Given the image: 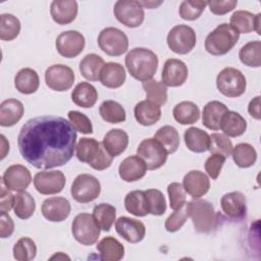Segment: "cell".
Instances as JSON below:
<instances>
[{"label":"cell","instance_id":"obj_1","mask_svg":"<svg viewBox=\"0 0 261 261\" xmlns=\"http://www.w3.org/2000/svg\"><path fill=\"white\" fill-rule=\"evenodd\" d=\"M76 129L61 116L42 115L29 119L20 128L17 146L22 158L38 169L66 164L73 156Z\"/></svg>","mask_w":261,"mask_h":261},{"label":"cell","instance_id":"obj_2","mask_svg":"<svg viewBox=\"0 0 261 261\" xmlns=\"http://www.w3.org/2000/svg\"><path fill=\"white\" fill-rule=\"evenodd\" d=\"M125 66L134 79L145 83L156 73L158 57L150 49L134 48L125 56Z\"/></svg>","mask_w":261,"mask_h":261},{"label":"cell","instance_id":"obj_3","mask_svg":"<svg viewBox=\"0 0 261 261\" xmlns=\"http://www.w3.org/2000/svg\"><path fill=\"white\" fill-rule=\"evenodd\" d=\"M75 149L77 159L96 170H104L112 163L113 157L105 150L103 144L94 138L80 139Z\"/></svg>","mask_w":261,"mask_h":261},{"label":"cell","instance_id":"obj_4","mask_svg":"<svg viewBox=\"0 0 261 261\" xmlns=\"http://www.w3.org/2000/svg\"><path fill=\"white\" fill-rule=\"evenodd\" d=\"M240 34L228 23L217 25L205 40L206 51L214 56L224 55L238 43Z\"/></svg>","mask_w":261,"mask_h":261},{"label":"cell","instance_id":"obj_5","mask_svg":"<svg viewBox=\"0 0 261 261\" xmlns=\"http://www.w3.org/2000/svg\"><path fill=\"white\" fill-rule=\"evenodd\" d=\"M188 215L198 232L208 233L217 225V215L213 205L206 200L194 199L187 203Z\"/></svg>","mask_w":261,"mask_h":261},{"label":"cell","instance_id":"obj_6","mask_svg":"<svg viewBox=\"0 0 261 261\" xmlns=\"http://www.w3.org/2000/svg\"><path fill=\"white\" fill-rule=\"evenodd\" d=\"M100 226L93 214L80 213L71 223V233L76 242L84 246L94 245L100 237Z\"/></svg>","mask_w":261,"mask_h":261},{"label":"cell","instance_id":"obj_7","mask_svg":"<svg viewBox=\"0 0 261 261\" xmlns=\"http://www.w3.org/2000/svg\"><path fill=\"white\" fill-rule=\"evenodd\" d=\"M216 86L222 95L236 98L245 93L247 81L241 70L234 67H225L217 74Z\"/></svg>","mask_w":261,"mask_h":261},{"label":"cell","instance_id":"obj_8","mask_svg":"<svg viewBox=\"0 0 261 261\" xmlns=\"http://www.w3.org/2000/svg\"><path fill=\"white\" fill-rule=\"evenodd\" d=\"M100 49L109 56H120L127 51V36L119 29L108 27L102 30L98 36Z\"/></svg>","mask_w":261,"mask_h":261},{"label":"cell","instance_id":"obj_9","mask_svg":"<svg viewBox=\"0 0 261 261\" xmlns=\"http://www.w3.org/2000/svg\"><path fill=\"white\" fill-rule=\"evenodd\" d=\"M137 154L144 160L149 170H155L163 166L168 156L163 145L154 138L143 140L137 148Z\"/></svg>","mask_w":261,"mask_h":261},{"label":"cell","instance_id":"obj_10","mask_svg":"<svg viewBox=\"0 0 261 261\" xmlns=\"http://www.w3.org/2000/svg\"><path fill=\"white\" fill-rule=\"evenodd\" d=\"M101 193L100 181L91 174H79L70 188L71 197L79 203H89L96 200Z\"/></svg>","mask_w":261,"mask_h":261},{"label":"cell","instance_id":"obj_11","mask_svg":"<svg viewBox=\"0 0 261 261\" xmlns=\"http://www.w3.org/2000/svg\"><path fill=\"white\" fill-rule=\"evenodd\" d=\"M197 37L193 28L186 24L173 27L167 35V45L169 49L179 55L188 54L196 45Z\"/></svg>","mask_w":261,"mask_h":261},{"label":"cell","instance_id":"obj_12","mask_svg":"<svg viewBox=\"0 0 261 261\" xmlns=\"http://www.w3.org/2000/svg\"><path fill=\"white\" fill-rule=\"evenodd\" d=\"M113 13L116 19L127 28L140 27L145 17L144 7L136 0H118L114 4Z\"/></svg>","mask_w":261,"mask_h":261},{"label":"cell","instance_id":"obj_13","mask_svg":"<svg viewBox=\"0 0 261 261\" xmlns=\"http://www.w3.org/2000/svg\"><path fill=\"white\" fill-rule=\"evenodd\" d=\"M75 80L73 70L64 64H53L45 71V83L47 87L56 92L69 90Z\"/></svg>","mask_w":261,"mask_h":261},{"label":"cell","instance_id":"obj_14","mask_svg":"<svg viewBox=\"0 0 261 261\" xmlns=\"http://www.w3.org/2000/svg\"><path fill=\"white\" fill-rule=\"evenodd\" d=\"M66 179L65 175L60 170L39 171L34 177V186L42 195H54L60 193Z\"/></svg>","mask_w":261,"mask_h":261},{"label":"cell","instance_id":"obj_15","mask_svg":"<svg viewBox=\"0 0 261 261\" xmlns=\"http://www.w3.org/2000/svg\"><path fill=\"white\" fill-rule=\"evenodd\" d=\"M85 37L77 31L61 33L55 42L57 52L65 58H73L82 53L85 48Z\"/></svg>","mask_w":261,"mask_h":261},{"label":"cell","instance_id":"obj_16","mask_svg":"<svg viewBox=\"0 0 261 261\" xmlns=\"http://www.w3.org/2000/svg\"><path fill=\"white\" fill-rule=\"evenodd\" d=\"M31 181L32 174L30 170L21 164L10 165L2 176L3 185L13 192L25 191Z\"/></svg>","mask_w":261,"mask_h":261},{"label":"cell","instance_id":"obj_17","mask_svg":"<svg viewBox=\"0 0 261 261\" xmlns=\"http://www.w3.org/2000/svg\"><path fill=\"white\" fill-rule=\"evenodd\" d=\"M188 74L189 70L184 61L176 58H169L163 65L161 80L167 87H179L185 84Z\"/></svg>","mask_w":261,"mask_h":261},{"label":"cell","instance_id":"obj_18","mask_svg":"<svg viewBox=\"0 0 261 261\" xmlns=\"http://www.w3.org/2000/svg\"><path fill=\"white\" fill-rule=\"evenodd\" d=\"M115 230L126 242L132 244L141 242L146 234V226L142 221L126 216L116 219Z\"/></svg>","mask_w":261,"mask_h":261},{"label":"cell","instance_id":"obj_19","mask_svg":"<svg viewBox=\"0 0 261 261\" xmlns=\"http://www.w3.org/2000/svg\"><path fill=\"white\" fill-rule=\"evenodd\" d=\"M70 203L63 197H51L46 199L41 207L43 216L52 222L65 220L70 214Z\"/></svg>","mask_w":261,"mask_h":261},{"label":"cell","instance_id":"obj_20","mask_svg":"<svg viewBox=\"0 0 261 261\" xmlns=\"http://www.w3.org/2000/svg\"><path fill=\"white\" fill-rule=\"evenodd\" d=\"M220 205L225 215L231 219L240 220L246 215L247 200L245 195L239 191L223 195L220 199Z\"/></svg>","mask_w":261,"mask_h":261},{"label":"cell","instance_id":"obj_21","mask_svg":"<svg viewBox=\"0 0 261 261\" xmlns=\"http://www.w3.org/2000/svg\"><path fill=\"white\" fill-rule=\"evenodd\" d=\"M261 14H253L247 10H237L232 13L229 19V24L239 34H248L255 31L260 35Z\"/></svg>","mask_w":261,"mask_h":261},{"label":"cell","instance_id":"obj_22","mask_svg":"<svg viewBox=\"0 0 261 261\" xmlns=\"http://www.w3.org/2000/svg\"><path fill=\"white\" fill-rule=\"evenodd\" d=\"M147 172V166L144 160L138 156H128L121 161L118 167L119 176L127 182L137 181L145 176Z\"/></svg>","mask_w":261,"mask_h":261},{"label":"cell","instance_id":"obj_23","mask_svg":"<svg viewBox=\"0 0 261 261\" xmlns=\"http://www.w3.org/2000/svg\"><path fill=\"white\" fill-rule=\"evenodd\" d=\"M185 191L194 199L201 198L210 189L209 177L200 170L189 171L182 179Z\"/></svg>","mask_w":261,"mask_h":261},{"label":"cell","instance_id":"obj_24","mask_svg":"<svg viewBox=\"0 0 261 261\" xmlns=\"http://www.w3.org/2000/svg\"><path fill=\"white\" fill-rule=\"evenodd\" d=\"M77 2L74 0L53 1L51 3L50 13L52 19L60 25L72 22L77 15Z\"/></svg>","mask_w":261,"mask_h":261},{"label":"cell","instance_id":"obj_25","mask_svg":"<svg viewBox=\"0 0 261 261\" xmlns=\"http://www.w3.org/2000/svg\"><path fill=\"white\" fill-rule=\"evenodd\" d=\"M126 79L124 67L117 62H107L101 69L99 81L109 89L121 87Z\"/></svg>","mask_w":261,"mask_h":261},{"label":"cell","instance_id":"obj_26","mask_svg":"<svg viewBox=\"0 0 261 261\" xmlns=\"http://www.w3.org/2000/svg\"><path fill=\"white\" fill-rule=\"evenodd\" d=\"M24 113L23 104L16 99H7L0 104V125L9 127L16 124Z\"/></svg>","mask_w":261,"mask_h":261},{"label":"cell","instance_id":"obj_27","mask_svg":"<svg viewBox=\"0 0 261 261\" xmlns=\"http://www.w3.org/2000/svg\"><path fill=\"white\" fill-rule=\"evenodd\" d=\"M228 111V108L225 104L220 101H210L203 108L202 114V123L205 127L218 130L220 129V123L224 114Z\"/></svg>","mask_w":261,"mask_h":261},{"label":"cell","instance_id":"obj_28","mask_svg":"<svg viewBox=\"0 0 261 261\" xmlns=\"http://www.w3.org/2000/svg\"><path fill=\"white\" fill-rule=\"evenodd\" d=\"M102 144L112 157L123 153L128 145V135L120 128L110 129L103 138Z\"/></svg>","mask_w":261,"mask_h":261},{"label":"cell","instance_id":"obj_29","mask_svg":"<svg viewBox=\"0 0 261 261\" xmlns=\"http://www.w3.org/2000/svg\"><path fill=\"white\" fill-rule=\"evenodd\" d=\"M134 114L136 120L144 125V126H150L155 124L161 117V109L160 106L148 101L144 100L135 106Z\"/></svg>","mask_w":261,"mask_h":261},{"label":"cell","instance_id":"obj_30","mask_svg":"<svg viewBox=\"0 0 261 261\" xmlns=\"http://www.w3.org/2000/svg\"><path fill=\"white\" fill-rule=\"evenodd\" d=\"M71 100L80 107L91 108L98 100V92L93 85L87 82H82L72 90Z\"/></svg>","mask_w":261,"mask_h":261},{"label":"cell","instance_id":"obj_31","mask_svg":"<svg viewBox=\"0 0 261 261\" xmlns=\"http://www.w3.org/2000/svg\"><path fill=\"white\" fill-rule=\"evenodd\" d=\"M186 146L195 153H203L208 151L210 145V136L203 129L192 126L186 129L184 134Z\"/></svg>","mask_w":261,"mask_h":261},{"label":"cell","instance_id":"obj_32","mask_svg":"<svg viewBox=\"0 0 261 261\" xmlns=\"http://www.w3.org/2000/svg\"><path fill=\"white\" fill-rule=\"evenodd\" d=\"M14 86L21 94L30 95L35 93L40 86V79L37 71L30 67L20 69L14 77Z\"/></svg>","mask_w":261,"mask_h":261},{"label":"cell","instance_id":"obj_33","mask_svg":"<svg viewBox=\"0 0 261 261\" xmlns=\"http://www.w3.org/2000/svg\"><path fill=\"white\" fill-rule=\"evenodd\" d=\"M220 129L225 136L237 138L246 132L247 121L240 113L228 110L222 117Z\"/></svg>","mask_w":261,"mask_h":261},{"label":"cell","instance_id":"obj_34","mask_svg":"<svg viewBox=\"0 0 261 261\" xmlns=\"http://www.w3.org/2000/svg\"><path fill=\"white\" fill-rule=\"evenodd\" d=\"M100 259L103 261H119L124 256L123 245L113 237L103 238L97 245Z\"/></svg>","mask_w":261,"mask_h":261},{"label":"cell","instance_id":"obj_35","mask_svg":"<svg viewBox=\"0 0 261 261\" xmlns=\"http://www.w3.org/2000/svg\"><path fill=\"white\" fill-rule=\"evenodd\" d=\"M104 64L103 58L98 54H87L80 62L81 74L88 81L96 82L100 77V72Z\"/></svg>","mask_w":261,"mask_h":261},{"label":"cell","instance_id":"obj_36","mask_svg":"<svg viewBox=\"0 0 261 261\" xmlns=\"http://www.w3.org/2000/svg\"><path fill=\"white\" fill-rule=\"evenodd\" d=\"M172 114L178 123L193 124L200 118V109L194 102L182 101L174 106Z\"/></svg>","mask_w":261,"mask_h":261},{"label":"cell","instance_id":"obj_37","mask_svg":"<svg viewBox=\"0 0 261 261\" xmlns=\"http://www.w3.org/2000/svg\"><path fill=\"white\" fill-rule=\"evenodd\" d=\"M124 207L126 211L135 216L143 217L149 214L145 191H132L124 198Z\"/></svg>","mask_w":261,"mask_h":261},{"label":"cell","instance_id":"obj_38","mask_svg":"<svg viewBox=\"0 0 261 261\" xmlns=\"http://www.w3.org/2000/svg\"><path fill=\"white\" fill-rule=\"evenodd\" d=\"M232 159L241 168H248L255 164L257 160V152L255 148L248 143H240L232 148Z\"/></svg>","mask_w":261,"mask_h":261},{"label":"cell","instance_id":"obj_39","mask_svg":"<svg viewBox=\"0 0 261 261\" xmlns=\"http://www.w3.org/2000/svg\"><path fill=\"white\" fill-rule=\"evenodd\" d=\"M99 113L103 120L109 123H120L126 118L124 108L116 101H103L99 107Z\"/></svg>","mask_w":261,"mask_h":261},{"label":"cell","instance_id":"obj_40","mask_svg":"<svg viewBox=\"0 0 261 261\" xmlns=\"http://www.w3.org/2000/svg\"><path fill=\"white\" fill-rule=\"evenodd\" d=\"M93 216L102 230L109 231L116 220V209L108 203H100L94 207Z\"/></svg>","mask_w":261,"mask_h":261},{"label":"cell","instance_id":"obj_41","mask_svg":"<svg viewBox=\"0 0 261 261\" xmlns=\"http://www.w3.org/2000/svg\"><path fill=\"white\" fill-rule=\"evenodd\" d=\"M14 214L19 219H29L35 212L36 202L33 196L25 192H17L14 199Z\"/></svg>","mask_w":261,"mask_h":261},{"label":"cell","instance_id":"obj_42","mask_svg":"<svg viewBox=\"0 0 261 261\" xmlns=\"http://www.w3.org/2000/svg\"><path fill=\"white\" fill-rule=\"evenodd\" d=\"M154 139L163 145L168 154L174 153L178 149L180 143L177 129L171 125H164L160 127L155 133Z\"/></svg>","mask_w":261,"mask_h":261},{"label":"cell","instance_id":"obj_43","mask_svg":"<svg viewBox=\"0 0 261 261\" xmlns=\"http://www.w3.org/2000/svg\"><path fill=\"white\" fill-rule=\"evenodd\" d=\"M239 57L245 65L259 67L261 65V42L251 41L245 44L239 52Z\"/></svg>","mask_w":261,"mask_h":261},{"label":"cell","instance_id":"obj_44","mask_svg":"<svg viewBox=\"0 0 261 261\" xmlns=\"http://www.w3.org/2000/svg\"><path fill=\"white\" fill-rule=\"evenodd\" d=\"M19 19L10 13L0 15V39L2 41H12L20 33Z\"/></svg>","mask_w":261,"mask_h":261},{"label":"cell","instance_id":"obj_45","mask_svg":"<svg viewBox=\"0 0 261 261\" xmlns=\"http://www.w3.org/2000/svg\"><path fill=\"white\" fill-rule=\"evenodd\" d=\"M143 89L146 93L147 100L158 105L162 106L167 101V88L162 82L155 80H150L143 83Z\"/></svg>","mask_w":261,"mask_h":261},{"label":"cell","instance_id":"obj_46","mask_svg":"<svg viewBox=\"0 0 261 261\" xmlns=\"http://www.w3.org/2000/svg\"><path fill=\"white\" fill-rule=\"evenodd\" d=\"M13 257L17 261H30L37 255L36 243L30 238H20L13 246Z\"/></svg>","mask_w":261,"mask_h":261},{"label":"cell","instance_id":"obj_47","mask_svg":"<svg viewBox=\"0 0 261 261\" xmlns=\"http://www.w3.org/2000/svg\"><path fill=\"white\" fill-rule=\"evenodd\" d=\"M149 214L160 216L166 211V200L161 191L149 189L145 191Z\"/></svg>","mask_w":261,"mask_h":261},{"label":"cell","instance_id":"obj_48","mask_svg":"<svg viewBox=\"0 0 261 261\" xmlns=\"http://www.w3.org/2000/svg\"><path fill=\"white\" fill-rule=\"evenodd\" d=\"M232 148L231 141L224 134L213 133L210 135V145L208 150L211 154H220L224 157H228L231 155Z\"/></svg>","mask_w":261,"mask_h":261},{"label":"cell","instance_id":"obj_49","mask_svg":"<svg viewBox=\"0 0 261 261\" xmlns=\"http://www.w3.org/2000/svg\"><path fill=\"white\" fill-rule=\"evenodd\" d=\"M207 5L206 1L185 0L179 5V15L185 20H195L200 17Z\"/></svg>","mask_w":261,"mask_h":261},{"label":"cell","instance_id":"obj_50","mask_svg":"<svg viewBox=\"0 0 261 261\" xmlns=\"http://www.w3.org/2000/svg\"><path fill=\"white\" fill-rule=\"evenodd\" d=\"M167 193L169 196V205L172 210L179 209L187 203V192L181 184L175 181L169 184L167 187Z\"/></svg>","mask_w":261,"mask_h":261},{"label":"cell","instance_id":"obj_51","mask_svg":"<svg viewBox=\"0 0 261 261\" xmlns=\"http://www.w3.org/2000/svg\"><path fill=\"white\" fill-rule=\"evenodd\" d=\"M188 210L187 203L179 209L174 210L172 214H170L165 220V229L169 232H175L181 228V226L186 223L188 219Z\"/></svg>","mask_w":261,"mask_h":261},{"label":"cell","instance_id":"obj_52","mask_svg":"<svg viewBox=\"0 0 261 261\" xmlns=\"http://www.w3.org/2000/svg\"><path fill=\"white\" fill-rule=\"evenodd\" d=\"M68 118L69 121L71 122V124L74 126V128L85 135H89L93 133V125L92 122L90 120V118L80 112V111H75V110H70L68 112Z\"/></svg>","mask_w":261,"mask_h":261},{"label":"cell","instance_id":"obj_53","mask_svg":"<svg viewBox=\"0 0 261 261\" xmlns=\"http://www.w3.org/2000/svg\"><path fill=\"white\" fill-rule=\"evenodd\" d=\"M225 159L226 157L220 154H211L207 158L205 162V170L212 179H216L218 177Z\"/></svg>","mask_w":261,"mask_h":261},{"label":"cell","instance_id":"obj_54","mask_svg":"<svg viewBox=\"0 0 261 261\" xmlns=\"http://www.w3.org/2000/svg\"><path fill=\"white\" fill-rule=\"evenodd\" d=\"M207 5L209 6L210 11L216 15H223L227 12L233 10L238 5L237 0H220V1H208Z\"/></svg>","mask_w":261,"mask_h":261},{"label":"cell","instance_id":"obj_55","mask_svg":"<svg viewBox=\"0 0 261 261\" xmlns=\"http://www.w3.org/2000/svg\"><path fill=\"white\" fill-rule=\"evenodd\" d=\"M15 195L8 190L4 185L1 187L0 193V210L1 212H9L14 206Z\"/></svg>","mask_w":261,"mask_h":261},{"label":"cell","instance_id":"obj_56","mask_svg":"<svg viewBox=\"0 0 261 261\" xmlns=\"http://www.w3.org/2000/svg\"><path fill=\"white\" fill-rule=\"evenodd\" d=\"M14 231V222L7 212H1L0 236L2 239L9 238Z\"/></svg>","mask_w":261,"mask_h":261},{"label":"cell","instance_id":"obj_57","mask_svg":"<svg viewBox=\"0 0 261 261\" xmlns=\"http://www.w3.org/2000/svg\"><path fill=\"white\" fill-rule=\"evenodd\" d=\"M248 111H249V114L259 120L261 118V113H260V96H256L255 98H253L249 105H248Z\"/></svg>","mask_w":261,"mask_h":261},{"label":"cell","instance_id":"obj_58","mask_svg":"<svg viewBox=\"0 0 261 261\" xmlns=\"http://www.w3.org/2000/svg\"><path fill=\"white\" fill-rule=\"evenodd\" d=\"M0 138H1V159H4L6 154L9 151V143L7 142L4 135H1Z\"/></svg>","mask_w":261,"mask_h":261},{"label":"cell","instance_id":"obj_59","mask_svg":"<svg viewBox=\"0 0 261 261\" xmlns=\"http://www.w3.org/2000/svg\"><path fill=\"white\" fill-rule=\"evenodd\" d=\"M139 2L141 3V5L143 7H147V8H150V9L155 8V7H157V6H159V5H161L163 3L162 1H159V2H155V1H139Z\"/></svg>","mask_w":261,"mask_h":261},{"label":"cell","instance_id":"obj_60","mask_svg":"<svg viewBox=\"0 0 261 261\" xmlns=\"http://www.w3.org/2000/svg\"><path fill=\"white\" fill-rule=\"evenodd\" d=\"M69 259V257L68 256H66V255H64L62 252H59V253H57V254H55L54 256H52L50 259L52 260V259Z\"/></svg>","mask_w":261,"mask_h":261}]
</instances>
